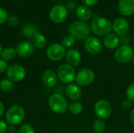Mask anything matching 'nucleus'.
Returning a JSON list of instances; mask_svg holds the SVG:
<instances>
[{"mask_svg": "<svg viewBox=\"0 0 134 133\" xmlns=\"http://www.w3.org/2000/svg\"><path fill=\"white\" fill-rule=\"evenodd\" d=\"M68 32L75 38L86 40L90 35V27L83 21H74L69 25Z\"/></svg>", "mask_w": 134, "mask_h": 133, "instance_id": "obj_1", "label": "nucleus"}, {"mask_svg": "<svg viewBox=\"0 0 134 133\" xmlns=\"http://www.w3.org/2000/svg\"><path fill=\"white\" fill-rule=\"evenodd\" d=\"M91 30L98 36H105L112 30V24L107 18L97 16L92 20Z\"/></svg>", "mask_w": 134, "mask_h": 133, "instance_id": "obj_2", "label": "nucleus"}, {"mask_svg": "<svg viewBox=\"0 0 134 133\" xmlns=\"http://www.w3.org/2000/svg\"><path fill=\"white\" fill-rule=\"evenodd\" d=\"M25 118L24 108L18 104L11 106L5 113V121L9 125H17L20 124Z\"/></svg>", "mask_w": 134, "mask_h": 133, "instance_id": "obj_3", "label": "nucleus"}, {"mask_svg": "<svg viewBox=\"0 0 134 133\" xmlns=\"http://www.w3.org/2000/svg\"><path fill=\"white\" fill-rule=\"evenodd\" d=\"M48 104L51 111L58 114L65 113L68 109V101L62 95L59 93L51 95L48 100Z\"/></svg>", "mask_w": 134, "mask_h": 133, "instance_id": "obj_4", "label": "nucleus"}, {"mask_svg": "<svg viewBox=\"0 0 134 133\" xmlns=\"http://www.w3.org/2000/svg\"><path fill=\"white\" fill-rule=\"evenodd\" d=\"M57 75L60 82L65 84H70L75 79L76 72L74 67L68 63H63L58 67Z\"/></svg>", "mask_w": 134, "mask_h": 133, "instance_id": "obj_5", "label": "nucleus"}, {"mask_svg": "<svg viewBox=\"0 0 134 133\" xmlns=\"http://www.w3.org/2000/svg\"><path fill=\"white\" fill-rule=\"evenodd\" d=\"M94 113L99 119L105 120L109 118L112 114L111 103L106 100H99L94 105Z\"/></svg>", "mask_w": 134, "mask_h": 133, "instance_id": "obj_6", "label": "nucleus"}, {"mask_svg": "<svg viewBox=\"0 0 134 133\" xmlns=\"http://www.w3.org/2000/svg\"><path fill=\"white\" fill-rule=\"evenodd\" d=\"M95 79V73L90 68H82L76 73L75 81L79 86H87L93 82Z\"/></svg>", "mask_w": 134, "mask_h": 133, "instance_id": "obj_7", "label": "nucleus"}, {"mask_svg": "<svg viewBox=\"0 0 134 133\" xmlns=\"http://www.w3.org/2000/svg\"><path fill=\"white\" fill-rule=\"evenodd\" d=\"M6 76L9 80L14 82H20L26 77L25 68L20 64H12L6 71Z\"/></svg>", "mask_w": 134, "mask_h": 133, "instance_id": "obj_8", "label": "nucleus"}, {"mask_svg": "<svg viewBox=\"0 0 134 133\" xmlns=\"http://www.w3.org/2000/svg\"><path fill=\"white\" fill-rule=\"evenodd\" d=\"M134 56V52L133 48L128 45H124L120 46L117 49V50L115 52L114 56L115 60L122 64L130 62Z\"/></svg>", "mask_w": 134, "mask_h": 133, "instance_id": "obj_9", "label": "nucleus"}, {"mask_svg": "<svg viewBox=\"0 0 134 133\" xmlns=\"http://www.w3.org/2000/svg\"><path fill=\"white\" fill-rule=\"evenodd\" d=\"M66 51L65 48L59 43H53L51 44L47 50H46V55L49 60L53 62H58L65 57Z\"/></svg>", "mask_w": 134, "mask_h": 133, "instance_id": "obj_10", "label": "nucleus"}, {"mask_svg": "<svg viewBox=\"0 0 134 133\" xmlns=\"http://www.w3.org/2000/svg\"><path fill=\"white\" fill-rule=\"evenodd\" d=\"M68 16V9L65 6L61 5H57L53 7L49 14L50 20L55 24H61L67 20Z\"/></svg>", "mask_w": 134, "mask_h": 133, "instance_id": "obj_11", "label": "nucleus"}, {"mask_svg": "<svg viewBox=\"0 0 134 133\" xmlns=\"http://www.w3.org/2000/svg\"><path fill=\"white\" fill-rule=\"evenodd\" d=\"M84 46L86 50L89 53L93 55L100 53L103 49V44L101 41L97 37H91V36H90L87 39L85 40Z\"/></svg>", "mask_w": 134, "mask_h": 133, "instance_id": "obj_12", "label": "nucleus"}, {"mask_svg": "<svg viewBox=\"0 0 134 133\" xmlns=\"http://www.w3.org/2000/svg\"><path fill=\"white\" fill-rule=\"evenodd\" d=\"M35 46L29 41H22L16 47V53L21 58H28L35 53Z\"/></svg>", "mask_w": 134, "mask_h": 133, "instance_id": "obj_13", "label": "nucleus"}, {"mask_svg": "<svg viewBox=\"0 0 134 133\" xmlns=\"http://www.w3.org/2000/svg\"><path fill=\"white\" fill-rule=\"evenodd\" d=\"M130 29V24L126 19L123 17L116 18L112 23V30L118 36L126 35Z\"/></svg>", "mask_w": 134, "mask_h": 133, "instance_id": "obj_14", "label": "nucleus"}, {"mask_svg": "<svg viewBox=\"0 0 134 133\" xmlns=\"http://www.w3.org/2000/svg\"><path fill=\"white\" fill-rule=\"evenodd\" d=\"M57 80L58 78L57 73L51 69L46 70L42 75V82L43 85L47 88L54 87L57 83Z\"/></svg>", "mask_w": 134, "mask_h": 133, "instance_id": "obj_15", "label": "nucleus"}, {"mask_svg": "<svg viewBox=\"0 0 134 133\" xmlns=\"http://www.w3.org/2000/svg\"><path fill=\"white\" fill-rule=\"evenodd\" d=\"M67 97L72 101H78L82 96V89L77 84L70 83L65 89Z\"/></svg>", "mask_w": 134, "mask_h": 133, "instance_id": "obj_16", "label": "nucleus"}, {"mask_svg": "<svg viewBox=\"0 0 134 133\" xmlns=\"http://www.w3.org/2000/svg\"><path fill=\"white\" fill-rule=\"evenodd\" d=\"M65 59L68 64L76 67L80 64L82 61V56L81 53L75 49H70L66 52Z\"/></svg>", "mask_w": 134, "mask_h": 133, "instance_id": "obj_17", "label": "nucleus"}, {"mask_svg": "<svg viewBox=\"0 0 134 133\" xmlns=\"http://www.w3.org/2000/svg\"><path fill=\"white\" fill-rule=\"evenodd\" d=\"M119 10L123 16H131L134 13V0H119Z\"/></svg>", "mask_w": 134, "mask_h": 133, "instance_id": "obj_18", "label": "nucleus"}, {"mask_svg": "<svg viewBox=\"0 0 134 133\" xmlns=\"http://www.w3.org/2000/svg\"><path fill=\"white\" fill-rule=\"evenodd\" d=\"M103 43L106 48L109 49H114L119 46L120 43V39L117 34L113 33H109L104 36Z\"/></svg>", "mask_w": 134, "mask_h": 133, "instance_id": "obj_19", "label": "nucleus"}, {"mask_svg": "<svg viewBox=\"0 0 134 133\" xmlns=\"http://www.w3.org/2000/svg\"><path fill=\"white\" fill-rule=\"evenodd\" d=\"M76 15L81 20L84 22L89 20L92 17V12L89 7L86 5H80L76 9Z\"/></svg>", "mask_w": 134, "mask_h": 133, "instance_id": "obj_20", "label": "nucleus"}, {"mask_svg": "<svg viewBox=\"0 0 134 133\" xmlns=\"http://www.w3.org/2000/svg\"><path fill=\"white\" fill-rule=\"evenodd\" d=\"M32 44L36 49H42L46 45V38L42 33L38 31L32 38Z\"/></svg>", "mask_w": 134, "mask_h": 133, "instance_id": "obj_21", "label": "nucleus"}, {"mask_svg": "<svg viewBox=\"0 0 134 133\" xmlns=\"http://www.w3.org/2000/svg\"><path fill=\"white\" fill-rule=\"evenodd\" d=\"M16 55H17V53H16V49L8 47V48L2 49L1 57L5 62H9V61H12L13 60H14V58L16 57Z\"/></svg>", "mask_w": 134, "mask_h": 133, "instance_id": "obj_22", "label": "nucleus"}, {"mask_svg": "<svg viewBox=\"0 0 134 133\" xmlns=\"http://www.w3.org/2000/svg\"><path fill=\"white\" fill-rule=\"evenodd\" d=\"M38 32V28L32 24H27L22 28L23 34L27 38H33V36Z\"/></svg>", "mask_w": 134, "mask_h": 133, "instance_id": "obj_23", "label": "nucleus"}, {"mask_svg": "<svg viewBox=\"0 0 134 133\" xmlns=\"http://www.w3.org/2000/svg\"><path fill=\"white\" fill-rule=\"evenodd\" d=\"M68 110L71 114L79 115L83 111V105L79 101H73L68 105Z\"/></svg>", "mask_w": 134, "mask_h": 133, "instance_id": "obj_24", "label": "nucleus"}, {"mask_svg": "<svg viewBox=\"0 0 134 133\" xmlns=\"http://www.w3.org/2000/svg\"><path fill=\"white\" fill-rule=\"evenodd\" d=\"M14 89V83L10 80L2 79L0 82V89L4 92H9Z\"/></svg>", "mask_w": 134, "mask_h": 133, "instance_id": "obj_25", "label": "nucleus"}, {"mask_svg": "<svg viewBox=\"0 0 134 133\" xmlns=\"http://www.w3.org/2000/svg\"><path fill=\"white\" fill-rule=\"evenodd\" d=\"M106 129V123L102 119H97L94 121L93 124V129L95 132L103 133Z\"/></svg>", "mask_w": 134, "mask_h": 133, "instance_id": "obj_26", "label": "nucleus"}, {"mask_svg": "<svg viewBox=\"0 0 134 133\" xmlns=\"http://www.w3.org/2000/svg\"><path fill=\"white\" fill-rule=\"evenodd\" d=\"M75 43V38L71 34L66 35L62 39V45L64 48H71Z\"/></svg>", "mask_w": 134, "mask_h": 133, "instance_id": "obj_27", "label": "nucleus"}, {"mask_svg": "<svg viewBox=\"0 0 134 133\" xmlns=\"http://www.w3.org/2000/svg\"><path fill=\"white\" fill-rule=\"evenodd\" d=\"M19 133H35V130L31 125L26 123L20 126Z\"/></svg>", "mask_w": 134, "mask_h": 133, "instance_id": "obj_28", "label": "nucleus"}, {"mask_svg": "<svg viewBox=\"0 0 134 133\" xmlns=\"http://www.w3.org/2000/svg\"><path fill=\"white\" fill-rule=\"evenodd\" d=\"M126 95L127 100H130L131 102H134V83L130 84L127 87Z\"/></svg>", "mask_w": 134, "mask_h": 133, "instance_id": "obj_29", "label": "nucleus"}, {"mask_svg": "<svg viewBox=\"0 0 134 133\" xmlns=\"http://www.w3.org/2000/svg\"><path fill=\"white\" fill-rule=\"evenodd\" d=\"M8 17L9 16L6 9L3 7H0V25L5 23L7 21Z\"/></svg>", "mask_w": 134, "mask_h": 133, "instance_id": "obj_30", "label": "nucleus"}, {"mask_svg": "<svg viewBox=\"0 0 134 133\" xmlns=\"http://www.w3.org/2000/svg\"><path fill=\"white\" fill-rule=\"evenodd\" d=\"M6 22H7V24H8L9 26H11V27H15V26L18 25V24H19V19H18V17H17L16 16L13 15V16H10L8 17Z\"/></svg>", "mask_w": 134, "mask_h": 133, "instance_id": "obj_31", "label": "nucleus"}, {"mask_svg": "<svg viewBox=\"0 0 134 133\" xmlns=\"http://www.w3.org/2000/svg\"><path fill=\"white\" fill-rule=\"evenodd\" d=\"M8 64L7 62L3 60L2 59H0V73H3L7 71L8 69Z\"/></svg>", "mask_w": 134, "mask_h": 133, "instance_id": "obj_32", "label": "nucleus"}, {"mask_svg": "<svg viewBox=\"0 0 134 133\" xmlns=\"http://www.w3.org/2000/svg\"><path fill=\"white\" fill-rule=\"evenodd\" d=\"M7 122L4 120L0 119V133H5L7 131Z\"/></svg>", "mask_w": 134, "mask_h": 133, "instance_id": "obj_33", "label": "nucleus"}, {"mask_svg": "<svg viewBox=\"0 0 134 133\" xmlns=\"http://www.w3.org/2000/svg\"><path fill=\"white\" fill-rule=\"evenodd\" d=\"M82 2H83L84 5L87 7H90V6L95 5L97 3L98 0H82Z\"/></svg>", "mask_w": 134, "mask_h": 133, "instance_id": "obj_34", "label": "nucleus"}, {"mask_svg": "<svg viewBox=\"0 0 134 133\" xmlns=\"http://www.w3.org/2000/svg\"><path fill=\"white\" fill-rule=\"evenodd\" d=\"M132 104H131V101L129 100H126L123 101V103H122V107L124 110H129L131 107Z\"/></svg>", "mask_w": 134, "mask_h": 133, "instance_id": "obj_35", "label": "nucleus"}, {"mask_svg": "<svg viewBox=\"0 0 134 133\" xmlns=\"http://www.w3.org/2000/svg\"><path fill=\"white\" fill-rule=\"evenodd\" d=\"M9 133H15L16 132V127L15 125H9L7 127V131Z\"/></svg>", "mask_w": 134, "mask_h": 133, "instance_id": "obj_36", "label": "nucleus"}, {"mask_svg": "<svg viewBox=\"0 0 134 133\" xmlns=\"http://www.w3.org/2000/svg\"><path fill=\"white\" fill-rule=\"evenodd\" d=\"M4 111H5L4 105H3V103L0 101V118H2V116L3 115Z\"/></svg>", "mask_w": 134, "mask_h": 133, "instance_id": "obj_37", "label": "nucleus"}, {"mask_svg": "<svg viewBox=\"0 0 134 133\" xmlns=\"http://www.w3.org/2000/svg\"><path fill=\"white\" fill-rule=\"evenodd\" d=\"M130 119L131 121V122L134 124V108L132 110V111L130 114Z\"/></svg>", "mask_w": 134, "mask_h": 133, "instance_id": "obj_38", "label": "nucleus"}, {"mask_svg": "<svg viewBox=\"0 0 134 133\" xmlns=\"http://www.w3.org/2000/svg\"><path fill=\"white\" fill-rule=\"evenodd\" d=\"M2 45L0 44V56H1V54H2Z\"/></svg>", "mask_w": 134, "mask_h": 133, "instance_id": "obj_39", "label": "nucleus"}, {"mask_svg": "<svg viewBox=\"0 0 134 133\" xmlns=\"http://www.w3.org/2000/svg\"><path fill=\"white\" fill-rule=\"evenodd\" d=\"M133 67H134V56H133Z\"/></svg>", "mask_w": 134, "mask_h": 133, "instance_id": "obj_40", "label": "nucleus"}]
</instances>
